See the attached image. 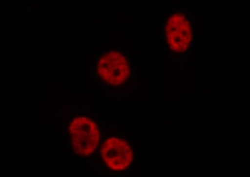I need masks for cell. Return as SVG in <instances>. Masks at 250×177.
Instances as JSON below:
<instances>
[{
    "mask_svg": "<svg viewBox=\"0 0 250 177\" xmlns=\"http://www.w3.org/2000/svg\"><path fill=\"white\" fill-rule=\"evenodd\" d=\"M72 146L77 155L88 157L93 154L100 142V131L93 121L84 116L72 119L69 127Z\"/></svg>",
    "mask_w": 250,
    "mask_h": 177,
    "instance_id": "1",
    "label": "cell"
},
{
    "mask_svg": "<svg viewBox=\"0 0 250 177\" xmlns=\"http://www.w3.org/2000/svg\"><path fill=\"white\" fill-rule=\"evenodd\" d=\"M99 76L106 84L118 86L124 83L130 75L127 59L118 51L104 54L98 64Z\"/></svg>",
    "mask_w": 250,
    "mask_h": 177,
    "instance_id": "2",
    "label": "cell"
},
{
    "mask_svg": "<svg viewBox=\"0 0 250 177\" xmlns=\"http://www.w3.org/2000/svg\"><path fill=\"white\" fill-rule=\"evenodd\" d=\"M166 40L173 52L182 53L188 49L192 37L191 25L184 15H172L166 24Z\"/></svg>",
    "mask_w": 250,
    "mask_h": 177,
    "instance_id": "4",
    "label": "cell"
},
{
    "mask_svg": "<svg viewBox=\"0 0 250 177\" xmlns=\"http://www.w3.org/2000/svg\"><path fill=\"white\" fill-rule=\"evenodd\" d=\"M101 155L106 166L114 171H123L129 168L133 160L129 144L118 137L109 138L104 142Z\"/></svg>",
    "mask_w": 250,
    "mask_h": 177,
    "instance_id": "3",
    "label": "cell"
}]
</instances>
